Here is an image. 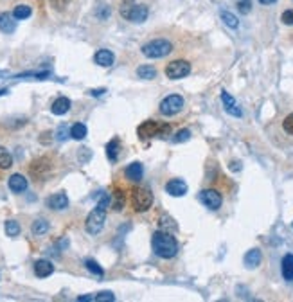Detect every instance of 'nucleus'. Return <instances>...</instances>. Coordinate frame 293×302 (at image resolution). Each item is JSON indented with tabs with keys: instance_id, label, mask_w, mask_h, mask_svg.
Masks as SVG:
<instances>
[{
	"instance_id": "f3484780",
	"label": "nucleus",
	"mask_w": 293,
	"mask_h": 302,
	"mask_svg": "<svg viewBox=\"0 0 293 302\" xmlns=\"http://www.w3.org/2000/svg\"><path fill=\"white\" fill-rule=\"evenodd\" d=\"M124 175H126V178L131 180V182H139L142 178V175H144V167H142L141 162H133V164H129V166L126 167Z\"/></svg>"
},
{
	"instance_id": "393cba45",
	"label": "nucleus",
	"mask_w": 293,
	"mask_h": 302,
	"mask_svg": "<svg viewBox=\"0 0 293 302\" xmlns=\"http://www.w3.org/2000/svg\"><path fill=\"white\" fill-rule=\"evenodd\" d=\"M4 231L9 237H17L20 234V223L15 221V219H7L6 225H4Z\"/></svg>"
},
{
	"instance_id": "72a5a7b5",
	"label": "nucleus",
	"mask_w": 293,
	"mask_h": 302,
	"mask_svg": "<svg viewBox=\"0 0 293 302\" xmlns=\"http://www.w3.org/2000/svg\"><path fill=\"white\" fill-rule=\"evenodd\" d=\"M189 139H191V131L189 130H180L175 135L173 141H175V142H185V141H189Z\"/></svg>"
},
{
	"instance_id": "aec40b11",
	"label": "nucleus",
	"mask_w": 293,
	"mask_h": 302,
	"mask_svg": "<svg viewBox=\"0 0 293 302\" xmlns=\"http://www.w3.org/2000/svg\"><path fill=\"white\" fill-rule=\"evenodd\" d=\"M281 270H282V277L286 279V281H293V254H286L282 257Z\"/></svg>"
},
{
	"instance_id": "6e6552de",
	"label": "nucleus",
	"mask_w": 293,
	"mask_h": 302,
	"mask_svg": "<svg viewBox=\"0 0 293 302\" xmlns=\"http://www.w3.org/2000/svg\"><path fill=\"white\" fill-rule=\"evenodd\" d=\"M189 74H191V65L189 61H183V59H175L165 67V76L169 79H182V77H187Z\"/></svg>"
},
{
	"instance_id": "c756f323",
	"label": "nucleus",
	"mask_w": 293,
	"mask_h": 302,
	"mask_svg": "<svg viewBox=\"0 0 293 302\" xmlns=\"http://www.w3.org/2000/svg\"><path fill=\"white\" fill-rule=\"evenodd\" d=\"M124 207V195L121 191H115L113 195V211H121Z\"/></svg>"
},
{
	"instance_id": "4be33fe9",
	"label": "nucleus",
	"mask_w": 293,
	"mask_h": 302,
	"mask_svg": "<svg viewBox=\"0 0 293 302\" xmlns=\"http://www.w3.org/2000/svg\"><path fill=\"white\" fill-rule=\"evenodd\" d=\"M137 76L141 77V79L149 81V79H155V77H157V71H155V67L153 65H141L137 69Z\"/></svg>"
},
{
	"instance_id": "9d476101",
	"label": "nucleus",
	"mask_w": 293,
	"mask_h": 302,
	"mask_svg": "<svg viewBox=\"0 0 293 302\" xmlns=\"http://www.w3.org/2000/svg\"><path fill=\"white\" fill-rule=\"evenodd\" d=\"M221 101H223V107H225L227 113L234 115V117H241V115H243L239 105L236 103V99L229 94V92H225V90H223V92H221Z\"/></svg>"
},
{
	"instance_id": "20e7f679",
	"label": "nucleus",
	"mask_w": 293,
	"mask_h": 302,
	"mask_svg": "<svg viewBox=\"0 0 293 302\" xmlns=\"http://www.w3.org/2000/svg\"><path fill=\"white\" fill-rule=\"evenodd\" d=\"M173 51V45H171L167 40H151V42H147L146 45H142V54L146 56V58H153V59H159V58H164L167 54Z\"/></svg>"
},
{
	"instance_id": "ddd939ff",
	"label": "nucleus",
	"mask_w": 293,
	"mask_h": 302,
	"mask_svg": "<svg viewBox=\"0 0 293 302\" xmlns=\"http://www.w3.org/2000/svg\"><path fill=\"white\" fill-rule=\"evenodd\" d=\"M7 185H9V189H11L13 193L20 195V193H24V191L27 189V178L22 177V175H18V173L17 175H11Z\"/></svg>"
},
{
	"instance_id": "7ed1b4c3",
	"label": "nucleus",
	"mask_w": 293,
	"mask_h": 302,
	"mask_svg": "<svg viewBox=\"0 0 293 302\" xmlns=\"http://www.w3.org/2000/svg\"><path fill=\"white\" fill-rule=\"evenodd\" d=\"M171 133V126L167 123H160V121H146L137 128V135L142 141L153 139V137H167Z\"/></svg>"
},
{
	"instance_id": "9b49d317",
	"label": "nucleus",
	"mask_w": 293,
	"mask_h": 302,
	"mask_svg": "<svg viewBox=\"0 0 293 302\" xmlns=\"http://www.w3.org/2000/svg\"><path fill=\"white\" fill-rule=\"evenodd\" d=\"M165 191H167V195L178 198V196H183L187 193V184L183 180H180V178H175V180H169L165 184Z\"/></svg>"
},
{
	"instance_id": "39448f33",
	"label": "nucleus",
	"mask_w": 293,
	"mask_h": 302,
	"mask_svg": "<svg viewBox=\"0 0 293 302\" xmlns=\"http://www.w3.org/2000/svg\"><path fill=\"white\" fill-rule=\"evenodd\" d=\"M105 221H106V207H103V205H95L94 211L87 216L85 229H87L88 234L95 236V234H99V232L103 231Z\"/></svg>"
},
{
	"instance_id": "6ab92c4d",
	"label": "nucleus",
	"mask_w": 293,
	"mask_h": 302,
	"mask_svg": "<svg viewBox=\"0 0 293 302\" xmlns=\"http://www.w3.org/2000/svg\"><path fill=\"white\" fill-rule=\"evenodd\" d=\"M69 110H71V99H67V97H58L51 107V112L54 115H65Z\"/></svg>"
},
{
	"instance_id": "7c9ffc66",
	"label": "nucleus",
	"mask_w": 293,
	"mask_h": 302,
	"mask_svg": "<svg viewBox=\"0 0 293 302\" xmlns=\"http://www.w3.org/2000/svg\"><path fill=\"white\" fill-rule=\"evenodd\" d=\"M236 4H238L239 13H243V15H248V13H250V7H252V2H250V0H236Z\"/></svg>"
},
{
	"instance_id": "c9c22d12",
	"label": "nucleus",
	"mask_w": 293,
	"mask_h": 302,
	"mask_svg": "<svg viewBox=\"0 0 293 302\" xmlns=\"http://www.w3.org/2000/svg\"><path fill=\"white\" fill-rule=\"evenodd\" d=\"M281 22L284 25H293V9H288V11L282 13Z\"/></svg>"
},
{
	"instance_id": "ea45409f",
	"label": "nucleus",
	"mask_w": 293,
	"mask_h": 302,
	"mask_svg": "<svg viewBox=\"0 0 293 302\" xmlns=\"http://www.w3.org/2000/svg\"><path fill=\"white\" fill-rule=\"evenodd\" d=\"M259 2H261L263 6H272V4H275L277 0H259Z\"/></svg>"
},
{
	"instance_id": "e433bc0d",
	"label": "nucleus",
	"mask_w": 293,
	"mask_h": 302,
	"mask_svg": "<svg viewBox=\"0 0 293 302\" xmlns=\"http://www.w3.org/2000/svg\"><path fill=\"white\" fill-rule=\"evenodd\" d=\"M65 139H67V126L61 124L58 130V141H65Z\"/></svg>"
},
{
	"instance_id": "bb28decb",
	"label": "nucleus",
	"mask_w": 293,
	"mask_h": 302,
	"mask_svg": "<svg viewBox=\"0 0 293 302\" xmlns=\"http://www.w3.org/2000/svg\"><path fill=\"white\" fill-rule=\"evenodd\" d=\"M31 231H33L35 236L45 234L49 231V221H45V219H36L35 223H33V227H31Z\"/></svg>"
},
{
	"instance_id": "dca6fc26",
	"label": "nucleus",
	"mask_w": 293,
	"mask_h": 302,
	"mask_svg": "<svg viewBox=\"0 0 293 302\" xmlns=\"http://www.w3.org/2000/svg\"><path fill=\"white\" fill-rule=\"evenodd\" d=\"M113 59H115V56H113V53L111 51H108V49H101V51H97L94 56V61L97 63V65L101 67H110L113 65Z\"/></svg>"
},
{
	"instance_id": "5701e85b",
	"label": "nucleus",
	"mask_w": 293,
	"mask_h": 302,
	"mask_svg": "<svg viewBox=\"0 0 293 302\" xmlns=\"http://www.w3.org/2000/svg\"><path fill=\"white\" fill-rule=\"evenodd\" d=\"M71 137L74 141H83L87 137V126L83 124V123H76L71 128Z\"/></svg>"
},
{
	"instance_id": "2eb2a0df",
	"label": "nucleus",
	"mask_w": 293,
	"mask_h": 302,
	"mask_svg": "<svg viewBox=\"0 0 293 302\" xmlns=\"http://www.w3.org/2000/svg\"><path fill=\"white\" fill-rule=\"evenodd\" d=\"M17 18L9 15V13H0V31L6 33V35H11L17 29Z\"/></svg>"
},
{
	"instance_id": "c85d7f7f",
	"label": "nucleus",
	"mask_w": 293,
	"mask_h": 302,
	"mask_svg": "<svg viewBox=\"0 0 293 302\" xmlns=\"http://www.w3.org/2000/svg\"><path fill=\"white\" fill-rule=\"evenodd\" d=\"M85 265H87L88 272L95 273L97 277H103V275H105V270H103V268H101L94 259H87V261H85Z\"/></svg>"
},
{
	"instance_id": "f8f14e48",
	"label": "nucleus",
	"mask_w": 293,
	"mask_h": 302,
	"mask_svg": "<svg viewBox=\"0 0 293 302\" xmlns=\"http://www.w3.org/2000/svg\"><path fill=\"white\" fill-rule=\"evenodd\" d=\"M69 205V198L65 193H58V195H53L51 198H47V207L53 209V211H63Z\"/></svg>"
},
{
	"instance_id": "a878e982",
	"label": "nucleus",
	"mask_w": 293,
	"mask_h": 302,
	"mask_svg": "<svg viewBox=\"0 0 293 302\" xmlns=\"http://www.w3.org/2000/svg\"><path fill=\"white\" fill-rule=\"evenodd\" d=\"M220 17H221V20L225 22V25H229L230 29H236V27L239 25V20H238L236 15H232L230 11H221L220 13Z\"/></svg>"
},
{
	"instance_id": "4468645a",
	"label": "nucleus",
	"mask_w": 293,
	"mask_h": 302,
	"mask_svg": "<svg viewBox=\"0 0 293 302\" xmlns=\"http://www.w3.org/2000/svg\"><path fill=\"white\" fill-rule=\"evenodd\" d=\"M53 272H54V266H53V263H51V261L38 259L35 263V273L40 279H45V277H49V275H53Z\"/></svg>"
},
{
	"instance_id": "58836bf2",
	"label": "nucleus",
	"mask_w": 293,
	"mask_h": 302,
	"mask_svg": "<svg viewBox=\"0 0 293 302\" xmlns=\"http://www.w3.org/2000/svg\"><path fill=\"white\" fill-rule=\"evenodd\" d=\"M87 301H94V297H92V295H83V297H77V302H87Z\"/></svg>"
},
{
	"instance_id": "f704fd0d",
	"label": "nucleus",
	"mask_w": 293,
	"mask_h": 302,
	"mask_svg": "<svg viewBox=\"0 0 293 302\" xmlns=\"http://www.w3.org/2000/svg\"><path fill=\"white\" fill-rule=\"evenodd\" d=\"M49 2H51V6H53L56 11H63L65 7L69 6L71 0H49Z\"/></svg>"
},
{
	"instance_id": "412c9836",
	"label": "nucleus",
	"mask_w": 293,
	"mask_h": 302,
	"mask_svg": "<svg viewBox=\"0 0 293 302\" xmlns=\"http://www.w3.org/2000/svg\"><path fill=\"white\" fill-rule=\"evenodd\" d=\"M119 149H121V142H119V139H111L110 142L106 144V157L111 160V162H115L119 157Z\"/></svg>"
},
{
	"instance_id": "b1692460",
	"label": "nucleus",
	"mask_w": 293,
	"mask_h": 302,
	"mask_svg": "<svg viewBox=\"0 0 293 302\" xmlns=\"http://www.w3.org/2000/svg\"><path fill=\"white\" fill-rule=\"evenodd\" d=\"M13 166V157L6 148L0 146V169H9Z\"/></svg>"
},
{
	"instance_id": "f257e3e1",
	"label": "nucleus",
	"mask_w": 293,
	"mask_h": 302,
	"mask_svg": "<svg viewBox=\"0 0 293 302\" xmlns=\"http://www.w3.org/2000/svg\"><path fill=\"white\" fill-rule=\"evenodd\" d=\"M151 247L153 252L162 259H171V257H175L178 254V243L169 232H155L151 237Z\"/></svg>"
},
{
	"instance_id": "423d86ee",
	"label": "nucleus",
	"mask_w": 293,
	"mask_h": 302,
	"mask_svg": "<svg viewBox=\"0 0 293 302\" xmlns=\"http://www.w3.org/2000/svg\"><path fill=\"white\" fill-rule=\"evenodd\" d=\"M131 205L137 213H146L153 205V193L146 187H135L131 191Z\"/></svg>"
},
{
	"instance_id": "2f4dec72",
	"label": "nucleus",
	"mask_w": 293,
	"mask_h": 302,
	"mask_svg": "<svg viewBox=\"0 0 293 302\" xmlns=\"http://www.w3.org/2000/svg\"><path fill=\"white\" fill-rule=\"evenodd\" d=\"M94 301L95 302H111V301H115V297H113L111 291H101L99 295L94 297Z\"/></svg>"
},
{
	"instance_id": "f03ea898",
	"label": "nucleus",
	"mask_w": 293,
	"mask_h": 302,
	"mask_svg": "<svg viewBox=\"0 0 293 302\" xmlns=\"http://www.w3.org/2000/svg\"><path fill=\"white\" fill-rule=\"evenodd\" d=\"M121 17L133 22V24H142L147 20V15H149V9L144 4H137L135 0H124L121 4Z\"/></svg>"
},
{
	"instance_id": "473e14b6",
	"label": "nucleus",
	"mask_w": 293,
	"mask_h": 302,
	"mask_svg": "<svg viewBox=\"0 0 293 302\" xmlns=\"http://www.w3.org/2000/svg\"><path fill=\"white\" fill-rule=\"evenodd\" d=\"M282 128H284V131H286L288 135H293V113H290V115L284 117V121H282Z\"/></svg>"
},
{
	"instance_id": "a211bd4d",
	"label": "nucleus",
	"mask_w": 293,
	"mask_h": 302,
	"mask_svg": "<svg viewBox=\"0 0 293 302\" xmlns=\"http://www.w3.org/2000/svg\"><path fill=\"white\" fill-rule=\"evenodd\" d=\"M261 261H263V254H261V250L259 249H252L248 250L245 255V266L246 268H257L261 265Z\"/></svg>"
},
{
	"instance_id": "1a4fd4ad",
	"label": "nucleus",
	"mask_w": 293,
	"mask_h": 302,
	"mask_svg": "<svg viewBox=\"0 0 293 302\" xmlns=\"http://www.w3.org/2000/svg\"><path fill=\"white\" fill-rule=\"evenodd\" d=\"M198 198H200V201H201L207 209H211V211H218L223 203L221 195H220L216 189H203L198 195Z\"/></svg>"
},
{
	"instance_id": "cd10ccee",
	"label": "nucleus",
	"mask_w": 293,
	"mask_h": 302,
	"mask_svg": "<svg viewBox=\"0 0 293 302\" xmlns=\"http://www.w3.org/2000/svg\"><path fill=\"white\" fill-rule=\"evenodd\" d=\"M31 7L29 6H17L15 7V11H13V17L17 18V20H25V18L31 17Z\"/></svg>"
},
{
	"instance_id": "4c0bfd02",
	"label": "nucleus",
	"mask_w": 293,
	"mask_h": 302,
	"mask_svg": "<svg viewBox=\"0 0 293 302\" xmlns=\"http://www.w3.org/2000/svg\"><path fill=\"white\" fill-rule=\"evenodd\" d=\"M105 92H106L105 89H97V90H90L88 94H90V95H94V97H101V95L105 94Z\"/></svg>"
},
{
	"instance_id": "0eeeda50",
	"label": "nucleus",
	"mask_w": 293,
	"mask_h": 302,
	"mask_svg": "<svg viewBox=\"0 0 293 302\" xmlns=\"http://www.w3.org/2000/svg\"><path fill=\"white\" fill-rule=\"evenodd\" d=\"M183 108V97L178 94H171L167 95V97H164L162 99V103H160V113L162 115H167V117H171V115H176V113L180 112Z\"/></svg>"
}]
</instances>
